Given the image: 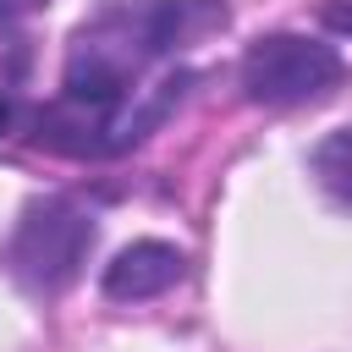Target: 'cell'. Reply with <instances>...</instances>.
<instances>
[{"label": "cell", "mask_w": 352, "mask_h": 352, "mask_svg": "<svg viewBox=\"0 0 352 352\" xmlns=\"http://www.w3.org/2000/svg\"><path fill=\"white\" fill-rule=\"evenodd\" d=\"M314 182L341 204V209H352V126H341V132H330L319 148H314Z\"/></svg>", "instance_id": "cell-5"}, {"label": "cell", "mask_w": 352, "mask_h": 352, "mask_svg": "<svg viewBox=\"0 0 352 352\" xmlns=\"http://www.w3.org/2000/svg\"><path fill=\"white\" fill-rule=\"evenodd\" d=\"M88 248H94V220H88L77 204H66V198H44V204H33V209L22 214V226H16L11 270H16L33 292H60V286L77 275V264H82Z\"/></svg>", "instance_id": "cell-3"}, {"label": "cell", "mask_w": 352, "mask_h": 352, "mask_svg": "<svg viewBox=\"0 0 352 352\" xmlns=\"http://www.w3.org/2000/svg\"><path fill=\"white\" fill-rule=\"evenodd\" d=\"M231 22L226 0H110L66 44L60 94L38 110L33 143L104 160L143 143L187 94V72L170 60Z\"/></svg>", "instance_id": "cell-1"}, {"label": "cell", "mask_w": 352, "mask_h": 352, "mask_svg": "<svg viewBox=\"0 0 352 352\" xmlns=\"http://www.w3.org/2000/svg\"><path fill=\"white\" fill-rule=\"evenodd\" d=\"M346 60L336 44L324 38H308V33H264L248 55H242V94L253 104H308V99H324L336 82H341Z\"/></svg>", "instance_id": "cell-2"}, {"label": "cell", "mask_w": 352, "mask_h": 352, "mask_svg": "<svg viewBox=\"0 0 352 352\" xmlns=\"http://www.w3.org/2000/svg\"><path fill=\"white\" fill-rule=\"evenodd\" d=\"M16 6L22 0H0V50H22V33H16ZM11 126V94L0 88V132Z\"/></svg>", "instance_id": "cell-6"}, {"label": "cell", "mask_w": 352, "mask_h": 352, "mask_svg": "<svg viewBox=\"0 0 352 352\" xmlns=\"http://www.w3.org/2000/svg\"><path fill=\"white\" fill-rule=\"evenodd\" d=\"M319 22H324L330 33H346V38H352V0H324Z\"/></svg>", "instance_id": "cell-7"}, {"label": "cell", "mask_w": 352, "mask_h": 352, "mask_svg": "<svg viewBox=\"0 0 352 352\" xmlns=\"http://www.w3.org/2000/svg\"><path fill=\"white\" fill-rule=\"evenodd\" d=\"M182 275H187V253L182 248H170V242H132V248H121L104 264V297L143 302V297L170 292Z\"/></svg>", "instance_id": "cell-4"}]
</instances>
